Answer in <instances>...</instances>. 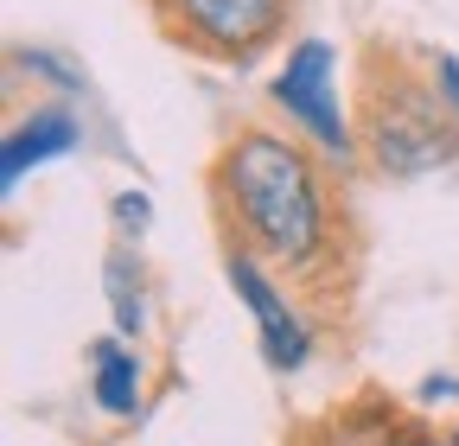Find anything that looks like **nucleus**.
I'll return each instance as SVG.
<instances>
[{
    "instance_id": "obj_12",
    "label": "nucleus",
    "mask_w": 459,
    "mask_h": 446,
    "mask_svg": "<svg viewBox=\"0 0 459 446\" xmlns=\"http://www.w3.org/2000/svg\"><path fill=\"white\" fill-rule=\"evenodd\" d=\"M453 446H459V433H453Z\"/></svg>"
},
{
    "instance_id": "obj_6",
    "label": "nucleus",
    "mask_w": 459,
    "mask_h": 446,
    "mask_svg": "<svg viewBox=\"0 0 459 446\" xmlns=\"http://www.w3.org/2000/svg\"><path fill=\"white\" fill-rule=\"evenodd\" d=\"M77 147V116L71 108H32L26 122H13V134L0 141V185L20 192V179L32 173V166L57 159Z\"/></svg>"
},
{
    "instance_id": "obj_11",
    "label": "nucleus",
    "mask_w": 459,
    "mask_h": 446,
    "mask_svg": "<svg viewBox=\"0 0 459 446\" xmlns=\"http://www.w3.org/2000/svg\"><path fill=\"white\" fill-rule=\"evenodd\" d=\"M383 446H440V440H428V433H409V440H383Z\"/></svg>"
},
{
    "instance_id": "obj_4",
    "label": "nucleus",
    "mask_w": 459,
    "mask_h": 446,
    "mask_svg": "<svg viewBox=\"0 0 459 446\" xmlns=\"http://www.w3.org/2000/svg\"><path fill=\"white\" fill-rule=\"evenodd\" d=\"M268 96H274V108H287V122H294L313 147L351 159L358 134H351V122H344V108H338V51L325 39H300L287 51V64L268 83Z\"/></svg>"
},
{
    "instance_id": "obj_2",
    "label": "nucleus",
    "mask_w": 459,
    "mask_h": 446,
    "mask_svg": "<svg viewBox=\"0 0 459 446\" xmlns=\"http://www.w3.org/2000/svg\"><path fill=\"white\" fill-rule=\"evenodd\" d=\"M364 147L395 179H421V173L453 166V153H459V108L446 102L440 77L415 83V77L395 71L389 83H370V96H364Z\"/></svg>"
},
{
    "instance_id": "obj_7",
    "label": "nucleus",
    "mask_w": 459,
    "mask_h": 446,
    "mask_svg": "<svg viewBox=\"0 0 459 446\" xmlns=\"http://www.w3.org/2000/svg\"><path fill=\"white\" fill-rule=\"evenodd\" d=\"M102 281H108V313H115V331L122 339H141V325H147V294H141V268L128 249H115L102 262Z\"/></svg>"
},
{
    "instance_id": "obj_8",
    "label": "nucleus",
    "mask_w": 459,
    "mask_h": 446,
    "mask_svg": "<svg viewBox=\"0 0 459 446\" xmlns=\"http://www.w3.org/2000/svg\"><path fill=\"white\" fill-rule=\"evenodd\" d=\"M96 402L108 408V415H134V402H141V364H134V351H122V345H96Z\"/></svg>"
},
{
    "instance_id": "obj_10",
    "label": "nucleus",
    "mask_w": 459,
    "mask_h": 446,
    "mask_svg": "<svg viewBox=\"0 0 459 446\" xmlns=\"http://www.w3.org/2000/svg\"><path fill=\"white\" fill-rule=\"evenodd\" d=\"M434 77H440V90H446V102L459 108V58H440V64H434Z\"/></svg>"
},
{
    "instance_id": "obj_1",
    "label": "nucleus",
    "mask_w": 459,
    "mask_h": 446,
    "mask_svg": "<svg viewBox=\"0 0 459 446\" xmlns=\"http://www.w3.org/2000/svg\"><path fill=\"white\" fill-rule=\"evenodd\" d=\"M217 192L243 230V249L307 268L332 243V204L325 179L300 141H287L274 128H243L217 159Z\"/></svg>"
},
{
    "instance_id": "obj_3",
    "label": "nucleus",
    "mask_w": 459,
    "mask_h": 446,
    "mask_svg": "<svg viewBox=\"0 0 459 446\" xmlns=\"http://www.w3.org/2000/svg\"><path fill=\"white\" fill-rule=\"evenodd\" d=\"M153 13L186 51L243 71L287 32L294 0H153Z\"/></svg>"
},
{
    "instance_id": "obj_9",
    "label": "nucleus",
    "mask_w": 459,
    "mask_h": 446,
    "mask_svg": "<svg viewBox=\"0 0 459 446\" xmlns=\"http://www.w3.org/2000/svg\"><path fill=\"white\" fill-rule=\"evenodd\" d=\"M147 217H153V204H147L141 192H122V198H115V223H122V230H147Z\"/></svg>"
},
{
    "instance_id": "obj_5",
    "label": "nucleus",
    "mask_w": 459,
    "mask_h": 446,
    "mask_svg": "<svg viewBox=\"0 0 459 446\" xmlns=\"http://www.w3.org/2000/svg\"><path fill=\"white\" fill-rule=\"evenodd\" d=\"M223 274H230V287H237V300L249 306V319H255V339H262V357H268V370H300L307 357H313V339H307V325H300V313L287 306V294L268 281V268L255 262V249H230V262H223Z\"/></svg>"
}]
</instances>
